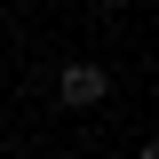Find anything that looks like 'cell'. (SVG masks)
Wrapping results in <instances>:
<instances>
[{
	"instance_id": "1",
	"label": "cell",
	"mask_w": 159,
	"mask_h": 159,
	"mask_svg": "<svg viewBox=\"0 0 159 159\" xmlns=\"http://www.w3.org/2000/svg\"><path fill=\"white\" fill-rule=\"evenodd\" d=\"M56 96L72 103V111H96V103L111 96V72H103V64H64L56 72Z\"/></svg>"
},
{
	"instance_id": "2",
	"label": "cell",
	"mask_w": 159,
	"mask_h": 159,
	"mask_svg": "<svg viewBox=\"0 0 159 159\" xmlns=\"http://www.w3.org/2000/svg\"><path fill=\"white\" fill-rule=\"evenodd\" d=\"M135 159H159V135H151V143H143V151H135Z\"/></svg>"
}]
</instances>
